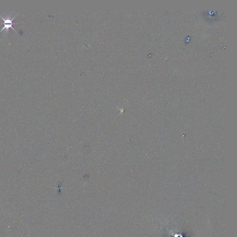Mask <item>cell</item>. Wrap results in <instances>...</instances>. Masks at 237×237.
<instances>
[{
  "label": "cell",
  "instance_id": "1",
  "mask_svg": "<svg viewBox=\"0 0 237 237\" xmlns=\"http://www.w3.org/2000/svg\"><path fill=\"white\" fill-rule=\"evenodd\" d=\"M17 16V15H16V16H14V17L12 18L11 17H10V16H9V17H7L6 18H3L2 16L0 15V17L2 19V20L4 22L3 23V24L4 25V27H3L2 29L0 31V32H1L2 31H3L4 30H5L6 32H9V29L10 28H12L13 29L14 31H15V32H17L15 30V29L12 27V25H15V24H18V23H14L13 22V21L14 20V19L15 18L16 16Z\"/></svg>",
  "mask_w": 237,
  "mask_h": 237
}]
</instances>
